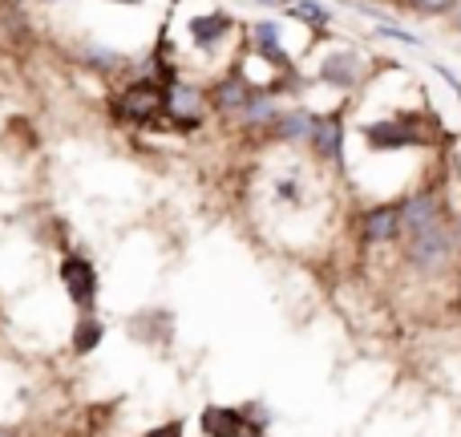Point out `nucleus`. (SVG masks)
<instances>
[{"label":"nucleus","mask_w":461,"mask_h":437,"mask_svg":"<svg viewBox=\"0 0 461 437\" xmlns=\"http://www.w3.org/2000/svg\"><path fill=\"white\" fill-rule=\"evenodd\" d=\"M247 97H251V86H247L243 73H230V77H223L215 89H211V102H215V110L227 114V118H239V114H243Z\"/></svg>","instance_id":"f8f14e48"},{"label":"nucleus","mask_w":461,"mask_h":437,"mask_svg":"<svg viewBox=\"0 0 461 437\" xmlns=\"http://www.w3.org/2000/svg\"><path fill=\"white\" fill-rule=\"evenodd\" d=\"M454 251H457V243H454V235H449L446 219L417 231V235H405V259L413 263L417 271H425V276H441V271L449 268V259H454Z\"/></svg>","instance_id":"20e7f679"},{"label":"nucleus","mask_w":461,"mask_h":437,"mask_svg":"<svg viewBox=\"0 0 461 437\" xmlns=\"http://www.w3.org/2000/svg\"><path fill=\"white\" fill-rule=\"evenodd\" d=\"M312 118H316V114L303 110V105H295V110H279V118L271 122V138H276V142H308Z\"/></svg>","instance_id":"ddd939ff"},{"label":"nucleus","mask_w":461,"mask_h":437,"mask_svg":"<svg viewBox=\"0 0 461 437\" xmlns=\"http://www.w3.org/2000/svg\"><path fill=\"white\" fill-rule=\"evenodd\" d=\"M287 13L295 21H303L308 29H328V21H332V13L324 5H316V0H287Z\"/></svg>","instance_id":"4468645a"},{"label":"nucleus","mask_w":461,"mask_h":437,"mask_svg":"<svg viewBox=\"0 0 461 437\" xmlns=\"http://www.w3.org/2000/svg\"><path fill=\"white\" fill-rule=\"evenodd\" d=\"M110 118L118 126H158L167 118V86L158 77H134L110 97Z\"/></svg>","instance_id":"f03ea898"},{"label":"nucleus","mask_w":461,"mask_h":437,"mask_svg":"<svg viewBox=\"0 0 461 437\" xmlns=\"http://www.w3.org/2000/svg\"><path fill=\"white\" fill-rule=\"evenodd\" d=\"M110 5H142V0H110Z\"/></svg>","instance_id":"412c9836"},{"label":"nucleus","mask_w":461,"mask_h":437,"mask_svg":"<svg viewBox=\"0 0 461 437\" xmlns=\"http://www.w3.org/2000/svg\"><path fill=\"white\" fill-rule=\"evenodd\" d=\"M105 341V320L97 316V312H77V320H73V332H69V349L77 352V357H89V352H97Z\"/></svg>","instance_id":"9b49d317"},{"label":"nucleus","mask_w":461,"mask_h":437,"mask_svg":"<svg viewBox=\"0 0 461 437\" xmlns=\"http://www.w3.org/2000/svg\"><path fill=\"white\" fill-rule=\"evenodd\" d=\"M0 437H13V433H8V430H0Z\"/></svg>","instance_id":"4be33fe9"},{"label":"nucleus","mask_w":461,"mask_h":437,"mask_svg":"<svg viewBox=\"0 0 461 437\" xmlns=\"http://www.w3.org/2000/svg\"><path fill=\"white\" fill-rule=\"evenodd\" d=\"M186 32H191L194 49L211 53V49H215L219 41L235 32V21H230L227 13H219V8H211V13H203V16H191V21H186Z\"/></svg>","instance_id":"6e6552de"},{"label":"nucleus","mask_w":461,"mask_h":437,"mask_svg":"<svg viewBox=\"0 0 461 437\" xmlns=\"http://www.w3.org/2000/svg\"><path fill=\"white\" fill-rule=\"evenodd\" d=\"M146 437H183V422L178 417H170V422L154 425V430H146Z\"/></svg>","instance_id":"6ab92c4d"},{"label":"nucleus","mask_w":461,"mask_h":437,"mask_svg":"<svg viewBox=\"0 0 461 437\" xmlns=\"http://www.w3.org/2000/svg\"><path fill=\"white\" fill-rule=\"evenodd\" d=\"M308 142L320 162H340L344 159V114L332 110V114H324V118H312Z\"/></svg>","instance_id":"423d86ee"},{"label":"nucleus","mask_w":461,"mask_h":437,"mask_svg":"<svg viewBox=\"0 0 461 437\" xmlns=\"http://www.w3.org/2000/svg\"><path fill=\"white\" fill-rule=\"evenodd\" d=\"M397 211H401V235H417V231L433 227V223H441V215H446V207H441V191L405 195V199L397 203Z\"/></svg>","instance_id":"39448f33"},{"label":"nucleus","mask_w":461,"mask_h":437,"mask_svg":"<svg viewBox=\"0 0 461 437\" xmlns=\"http://www.w3.org/2000/svg\"><path fill=\"white\" fill-rule=\"evenodd\" d=\"M199 425L207 437H247V414L243 405H207L199 414Z\"/></svg>","instance_id":"1a4fd4ad"},{"label":"nucleus","mask_w":461,"mask_h":437,"mask_svg":"<svg viewBox=\"0 0 461 437\" xmlns=\"http://www.w3.org/2000/svg\"><path fill=\"white\" fill-rule=\"evenodd\" d=\"M397 5L413 8V13H421V16H446V13H454L461 0H397Z\"/></svg>","instance_id":"f3484780"},{"label":"nucleus","mask_w":461,"mask_h":437,"mask_svg":"<svg viewBox=\"0 0 461 437\" xmlns=\"http://www.w3.org/2000/svg\"><path fill=\"white\" fill-rule=\"evenodd\" d=\"M433 114H401V118H381V122H360V138L368 150L376 154H397L405 146H433L438 142V126Z\"/></svg>","instance_id":"f257e3e1"},{"label":"nucleus","mask_w":461,"mask_h":437,"mask_svg":"<svg viewBox=\"0 0 461 437\" xmlns=\"http://www.w3.org/2000/svg\"><path fill=\"white\" fill-rule=\"evenodd\" d=\"M381 37H389V41H401V45H421V41H417V32H409V29H397V24H381Z\"/></svg>","instance_id":"a211bd4d"},{"label":"nucleus","mask_w":461,"mask_h":437,"mask_svg":"<svg viewBox=\"0 0 461 437\" xmlns=\"http://www.w3.org/2000/svg\"><path fill=\"white\" fill-rule=\"evenodd\" d=\"M57 279H61L65 300L77 312H94L97 296H102V276H97V263L81 251H65L57 263Z\"/></svg>","instance_id":"7ed1b4c3"},{"label":"nucleus","mask_w":461,"mask_h":437,"mask_svg":"<svg viewBox=\"0 0 461 437\" xmlns=\"http://www.w3.org/2000/svg\"><path fill=\"white\" fill-rule=\"evenodd\" d=\"M454 167H457V178H461V150L454 154Z\"/></svg>","instance_id":"aec40b11"},{"label":"nucleus","mask_w":461,"mask_h":437,"mask_svg":"<svg viewBox=\"0 0 461 437\" xmlns=\"http://www.w3.org/2000/svg\"><path fill=\"white\" fill-rule=\"evenodd\" d=\"M457 32H461V16H457Z\"/></svg>","instance_id":"b1692460"},{"label":"nucleus","mask_w":461,"mask_h":437,"mask_svg":"<svg viewBox=\"0 0 461 437\" xmlns=\"http://www.w3.org/2000/svg\"><path fill=\"white\" fill-rule=\"evenodd\" d=\"M45 5H61V0H45Z\"/></svg>","instance_id":"5701e85b"},{"label":"nucleus","mask_w":461,"mask_h":437,"mask_svg":"<svg viewBox=\"0 0 461 437\" xmlns=\"http://www.w3.org/2000/svg\"><path fill=\"white\" fill-rule=\"evenodd\" d=\"M86 65H94V69H102V73L122 69V53H113V49H102V45H86Z\"/></svg>","instance_id":"dca6fc26"},{"label":"nucleus","mask_w":461,"mask_h":437,"mask_svg":"<svg viewBox=\"0 0 461 437\" xmlns=\"http://www.w3.org/2000/svg\"><path fill=\"white\" fill-rule=\"evenodd\" d=\"M251 41H255V49H284L279 45V41H284V24L263 16V21L251 24Z\"/></svg>","instance_id":"2eb2a0df"},{"label":"nucleus","mask_w":461,"mask_h":437,"mask_svg":"<svg viewBox=\"0 0 461 437\" xmlns=\"http://www.w3.org/2000/svg\"><path fill=\"white\" fill-rule=\"evenodd\" d=\"M360 235H365V243H393V239L401 235L397 203H381V207L365 211V219H360Z\"/></svg>","instance_id":"9d476101"},{"label":"nucleus","mask_w":461,"mask_h":437,"mask_svg":"<svg viewBox=\"0 0 461 437\" xmlns=\"http://www.w3.org/2000/svg\"><path fill=\"white\" fill-rule=\"evenodd\" d=\"M316 77L324 81L328 89H357V81L365 77V57L352 53V49H336L320 61Z\"/></svg>","instance_id":"0eeeda50"}]
</instances>
